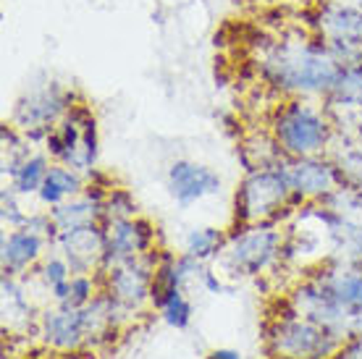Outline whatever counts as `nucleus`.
I'll use <instances>...</instances> for the list:
<instances>
[{
    "label": "nucleus",
    "mask_w": 362,
    "mask_h": 359,
    "mask_svg": "<svg viewBox=\"0 0 362 359\" xmlns=\"http://www.w3.org/2000/svg\"><path fill=\"white\" fill-rule=\"evenodd\" d=\"M223 244H226V236L218 228H192L187 234V242H184V252L194 260L205 262L221 254Z\"/></svg>",
    "instance_id": "obj_21"
},
{
    "label": "nucleus",
    "mask_w": 362,
    "mask_h": 359,
    "mask_svg": "<svg viewBox=\"0 0 362 359\" xmlns=\"http://www.w3.org/2000/svg\"><path fill=\"white\" fill-rule=\"evenodd\" d=\"M315 281L334 297L341 310L354 317V323L362 320V265L354 268H323Z\"/></svg>",
    "instance_id": "obj_15"
},
{
    "label": "nucleus",
    "mask_w": 362,
    "mask_h": 359,
    "mask_svg": "<svg viewBox=\"0 0 362 359\" xmlns=\"http://www.w3.org/2000/svg\"><path fill=\"white\" fill-rule=\"evenodd\" d=\"M50 163H47V153H27L16 165H11V187L16 189L18 194H37L42 181H45Z\"/></svg>",
    "instance_id": "obj_18"
},
{
    "label": "nucleus",
    "mask_w": 362,
    "mask_h": 359,
    "mask_svg": "<svg viewBox=\"0 0 362 359\" xmlns=\"http://www.w3.org/2000/svg\"><path fill=\"white\" fill-rule=\"evenodd\" d=\"M271 134L286 158H308L320 155L331 144L334 124L328 118V108L323 110L308 100L294 98L273 110Z\"/></svg>",
    "instance_id": "obj_2"
},
{
    "label": "nucleus",
    "mask_w": 362,
    "mask_h": 359,
    "mask_svg": "<svg viewBox=\"0 0 362 359\" xmlns=\"http://www.w3.org/2000/svg\"><path fill=\"white\" fill-rule=\"evenodd\" d=\"M168 192L179 205H194L221 192V176L194 160H176L168 168Z\"/></svg>",
    "instance_id": "obj_13"
},
{
    "label": "nucleus",
    "mask_w": 362,
    "mask_h": 359,
    "mask_svg": "<svg viewBox=\"0 0 362 359\" xmlns=\"http://www.w3.org/2000/svg\"><path fill=\"white\" fill-rule=\"evenodd\" d=\"M74 102L76 100H74L71 90L61 87L58 81H47L18 100L16 110H13V126L27 136L29 144L40 142V139L45 142L47 134L71 110Z\"/></svg>",
    "instance_id": "obj_7"
},
{
    "label": "nucleus",
    "mask_w": 362,
    "mask_h": 359,
    "mask_svg": "<svg viewBox=\"0 0 362 359\" xmlns=\"http://www.w3.org/2000/svg\"><path fill=\"white\" fill-rule=\"evenodd\" d=\"M208 359H242V357H239V351H234V349H216V351H210Z\"/></svg>",
    "instance_id": "obj_27"
},
{
    "label": "nucleus",
    "mask_w": 362,
    "mask_h": 359,
    "mask_svg": "<svg viewBox=\"0 0 362 359\" xmlns=\"http://www.w3.org/2000/svg\"><path fill=\"white\" fill-rule=\"evenodd\" d=\"M284 160L247 173L242 187L236 189L234 220L239 225L271 223L281 210H286L289 205H299L294 192H291Z\"/></svg>",
    "instance_id": "obj_3"
},
{
    "label": "nucleus",
    "mask_w": 362,
    "mask_h": 359,
    "mask_svg": "<svg viewBox=\"0 0 362 359\" xmlns=\"http://www.w3.org/2000/svg\"><path fill=\"white\" fill-rule=\"evenodd\" d=\"M84 192V176L79 171H74L64 163H55L50 165V171H47L45 181H42V187L37 192V197L40 202L47 207H58L69 202L71 197L76 194H82Z\"/></svg>",
    "instance_id": "obj_16"
},
{
    "label": "nucleus",
    "mask_w": 362,
    "mask_h": 359,
    "mask_svg": "<svg viewBox=\"0 0 362 359\" xmlns=\"http://www.w3.org/2000/svg\"><path fill=\"white\" fill-rule=\"evenodd\" d=\"M158 254H145L136 260L121 262L116 268L100 270V291L118 307L121 314H134L153 299V278Z\"/></svg>",
    "instance_id": "obj_8"
},
{
    "label": "nucleus",
    "mask_w": 362,
    "mask_h": 359,
    "mask_svg": "<svg viewBox=\"0 0 362 359\" xmlns=\"http://www.w3.org/2000/svg\"><path fill=\"white\" fill-rule=\"evenodd\" d=\"M40 336H42V341H45L50 349L66 351V354H76L84 343L90 341L84 310H74V307L58 305L55 310L42 312V317H40Z\"/></svg>",
    "instance_id": "obj_11"
},
{
    "label": "nucleus",
    "mask_w": 362,
    "mask_h": 359,
    "mask_svg": "<svg viewBox=\"0 0 362 359\" xmlns=\"http://www.w3.org/2000/svg\"><path fill=\"white\" fill-rule=\"evenodd\" d=\"M150 305L158 307L163 312L165 323L171 325V328H176V331H184L192 323V305L187 302L181 288H168L163 294H155Z\"/></svg>",
    "instance_id": "obj_19"
},
{
    "label": "nucleus",
    "mask_w": 362,
    "mask_h": 359,
    "mask_svg": "<svg viewBox=\"0 0 362 359\" xmlns=\"http://www.w3.org/2000/svg\"><path fill=\"white\" fill-rule=\"evenodd\" d=\"M339 171L344 176V184L362 194V144H349L346 150L334 155Z\"/></svg>",
    "instance_id": "obj_22"
},
{
    "label": "nucleus",
    "mask_w": 362,
    "mask_h": 359,
    "mask_svg": "<svg viewBox=\"0 0 362 359\" xmlns=\"http://www.w3.org/2000/svg\"><path fill=\"white\" fill-rule=\"evenodd\" d=\"M71 276H74V270H71V265L66 262L64 254H61V257H47V260L42 262V268H40V281L45 283V288L50 291V297H53L58 305L66 302V297H69Z\"/></svg>",
    "instance_id": "obj_20"
},
{
    "label": "nucleus",
    "mask_w": 362,
    "mask_h": 359,
    "mask_svg": "<svg viewBox=\"0 0 362 359\" xmlns=\"http://www.w3.org/2000/svg\"><path fill=\"white\" fill-rule=\"evenodd\" d=\"M136 216V202L127 189H108L105 194V220L113 218H134Z\"/></svg>",
    "instance_id": "obj_24"
},
{
    "label": "nucleus",
    "mask_w": 362,
    "mask_h": 359,
    "mask_svg": "<svg viewBox=\"0 0 362 359\" xmlns=\"http://www.w3.org/2000/svg\"><path fill=\"white\" fill-rule=\"evenodd\" d=\"M199 281H202V286L208 288L210 294H221L223 291V283L218 281V276L213 270H199Z\"/></svg>",
    "instance_id": "obj_26"
},
{
    "label": "nucleus",
    "mask_w": 362,
    "mask_h": 359,
    "mask_svg": "<svg viewBox=\"0 0 362 359\" xmlns=\"http://www.w3.org/2000/svg\"><path fill=\"white\" fill-rule=\"evenodd\" d=\"M45 244L50 239L42 234H37L35 228L21 225V228H11L8 234L3 236V249H0V262H3V276H21L42 257Z\"/></svg>",
    "instance_id": "obj_14"
},
{
    "label": "nucleus",
    "mask_w": 362,
    "mask_h": 359,
    "mask_svg": "<svg viewBox=\"0 0 362 359\" xmlns=\"http://www.w3.org/2000/svg\"><path fill=\"white\" fill-rule=\"evenodd\" d=\"M257 71L273 90L294 98H326L334 87L341 63L320 37H299L271 42L260 58Z\"/></svg>",
    "instance_id": "obj_1"
},
{
    "label": "nucleus",
    "mask_w": 362,
    "mask_h": 359,
    "mask_svg": "<svg viewBox=\"0 0 362 359\" xmlns=\"http://www.w3.org/2000/svg\"><path fill=\"white\" fill-rule=\"evenodd\" d=\"M64 359H79V357H71V354H69V357H64Z\"/></svg>",
    "instance_id": "obj_28"
},
{
    "label": "nucleus",
    "mask_w": 362,
    "mask_h": 359,
    "mask_svg": "<svg viewBox=\"0 0 362 359\" xmlns=\"http://www.w3.org/2000/svg\"><path fill=\"white\" fill-rule=\"evenodd\" d=\"M286 176H289L291 192L299 205L308 199L323 202L334 192L344 189V176L339 171L334 158H320V155H308V158H286L284 160Z\"/></svg>",
    "instance_id": "obj_9"
},
{
    "label": "nucleus",
    "mask_w": 362,
    "mask_h": 359,
    "mask_svg": "<svg viewBox=\"0 0 362 359\" xmlns=\"http://www.w3.org/2000/svg\"><path fill=\"white\" fill-rule=\"evenodd\" d=\"M100 294L98 281H95V273H74L71 276V286H69V297L66 302H61L64 307H74V310H82L92 302V299Z\"/></svg>",
    "instance_id": "obj_23"
},
{
    "label": "nucleus",
    "mask_w": 362,
    "mask_h": 359,
    "mask_svg": "<svg viewBox=\"0 0 362 359\" xmlns=\"http://www.w3.org/2000/svg\"><path fill=\"white\" fill-rule=\"evenodd\" d=\"M328 110H357L362 113V61L344 63L326 98Z\"/></svg>",
    "instance_id": "obj_17"
},
{
    "label": "nucleus",
    "mask_w": 362,
    "mask_h": 359,
    "mask_svg": "<svg viewBox=\"0 0 362 359\" xmlns=\"http://www.w3.org/2000/svg\"><path fill=\"white\" fill-rule=\"evenodd\" d=\"M16 197L18 192L13 187L3 189V223L8 225V228H21L29 220L27 213H21V207L16 205Z\"/></svg>",
    "instance_id": "obj_25"
},
{
    "label": "nucleus",
    "mask_w": 362,
    "mask_h": 359,
    "mask_svg": "<svg viewBox=\"0 0 362 359\" xmlns=\"http://www.w3.org/2000/svg\"><path fill=\"white\" fill-rule=\"evenodd\" d=\"M268 346L276 359H331L344 346V336L291 310L289 314L276 317L268 333Z\"/></svg>",
    "instance_id": "obj_4"
},
{
    "label": "nucleus",
    "mask_w": 362,
    "mask_h": 359,
    "mask_svg": "<svg viewBox=\"0 0 362 359\" xmlns=\"http://www.w3.org/2000/svg\"><path fill=\"white\" fill-rule=\"evenodd\" d=\"M103 234H105V254H103L100 270L116 268L121 262L158 252L155 249V228L145 218L134 216L103 220Z\"/></svg>",
    "instance_id": "obj_10"
},
{
    "label": "nucleus",
    "mask_w": 362,
    "mask_h": 359,
    "mask_svg": "<svg viewBox=\"0 0 362 359\" xmlns=\"http://www.w3.org/2000/svg\"><path fill=\"white\" fill-rule=\"evenodd\" d=\"M45 153L79 173L95 171L98 163V121L87 102H74L71 110L45 139Z\"/></svg>",
    "instance_id": "obj_5"
},
{
    "label": "nucleus",
    "mask_w": 362,
    "mask_h": 359,
    "mask_svg": "<svg viewBox=\"0 0 362 359\" xmlns=\"http://www.w3.org/2000/svg\"><path fill=\"white\" fill-rule=\"evenodd\" d=\"M55 244L61 254L66 257V262L71 265L74 273H92L100 270L103 265V254H105V234L103 225H79L71 231H58Z\"/></svg>",
    "instance_id": "obj_12"
},
{
    "label": "nucleus",
    "mask_w": 362,
    "mask_h": 359,
    "mask_svg": "<svg viewBox=\"0 0 362 359\" xmlns=\"http://www.w3.org/2000/svg\"><path fill=\"white\" fill-rule=\"evenodd\" d=\"M331 359H334V357H331Z\"/></svg>",
    "instance_id": "obj_29"
},
{
    "label": "nucleus",
    "mask_w": 362,
    "mask_h": 359,
    "mask_svg": "<svg viewBox=\"0 0 362 359\" xmlns=\"http://www.w3.org/2000/svg\"><path fill=\"white\" fill-rule=\"evenodd\" d=\"M284 252V234L273 223L239 225L234 234L226 236L221 249V262L236 276H260Z\"/></svg>",
    "instance_id": "obj_6"
}]
</instances>
